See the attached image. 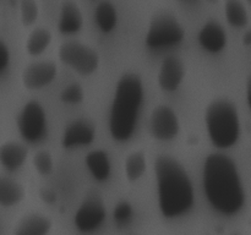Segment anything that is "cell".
<instances>
[{
	"instance_id": "4316f807",
	"label": "cell",
	"mask_w": 251,
	"mask_h": 235,
	"mask_svg": "<svg viewBox=\"0 0 251 235\" xmlns=\"http://www.w3.org/2000/svg\"><path fill=\"white\" fill-rule=\"evenodd\" d=\"M10 49L5 42L0 39V75L7 70L10 65Z\"/></svg>"
},
{
	"instance_id": "603a6c76",
	"label": "cell",
	"mask_w": 251,
	"mask_h": 235,
	"mask_svg": "<svg viewBox=\"0 0 251 235\" xmlns=\"http://www.w3.org/2000/svg\"><path fill=\"white\" fill-rule=\"evenodd\" d=\"M83 98H85V92H83L82 86L78 82L69 83L60 92V100L69 105L80 104Z\"/></svg>"
},
{
	"instance_id": "484cf974",
	"label": "cell",
	"mask_w": 251,
	"mask_h": 235,
	"mask_svg": "<svg viewBox=\"0 0 251 235\" xmlns=\"http://www.w3.org/2000/svg\"><path fill=\"white\" fill-rule=\"evenodd\" d=\"M134 218V208L131 203L127 201H122L115 206L113 211V220L118 227H125L129 224Z\"/></svg>"
},
{
	"instance_id": "9c48e42d",
	"label": "cell",
	"mask_w": 251,
	"mask_h": 235,
	"mask_svg": "<svg viewBox=\"0 0 251 235\" xmlns=\"http://www.w3.org/2000/svg\"><path fill=\"white\" fill-rule=\"evenodd\" d=\"M180 131L179 117L173 108L168 105H158L150 115V132L157 141H171L176 139Z\"/></svg>"
},
{
	"instance_id": "52a82bcc",
	"label": "cell",
	"mask_w": 251,
	"mask_h": 235,
	"mask_svg": "<svg viewBox=\"0 0 251 235\" xmlns=\"http://www.w3.org/2000/svg\"><path fill=\"white\" fill-rule=\"evenodd\" d=\"M17 130L24 141L37 143L46 137L48 119L46 110L38 100H28L16 118Z\"/></svg>"
},
{
	"instance_id": "ffe728a7",
	"label": "cell",
	"mask_w": 251,
	"mask_h": 235,
	"mask_svg": "<svg viewBox=\"0 0 251 235\" xmlns=\"http://www.w3.org/2000/svg\"><path fill=\"white\" fill-rule=\"evenodd\" d=\"M225 16L234 28H245L249 24V12L242 0H226Z\"/></svg>"
},
{
	"instance_id": "7402d4cb",
	"label": "cell",
	"mask_w": 251,
	"mask_h": 235,
	"mask_svg": "<svg viewBox=\"0 0 251 235\" xmlns=\"http://www.w3.org/2000/svg\"><path fill=\"white\" fill-rule=\"evenodd\" d=\"M147 169V158L145 152L135 151L126 157L124 163L125 176L130 183L139 180Z\"/></svg>"
},
{
	"instance_id": "5bb4252c",
	"label": "cell",
	"mask_w": 251,
	"mask_h": 235,
	"mask_svg": "<svg viewBox=\"0 0 251 235\" xmlns=\"http://www.w3.org/2000/svg\"><path fill=\"white\" fill-rule=\"evenodd\" d=\"M83 27V15L78 5L73 0H64L58 19V31L70 36L80 32Z\"/></svg>"
},
{
	"instance_id": "e0dca14e",
	"label": "cell",
	"mask_w": 251,
	"mask_h": 235,
	"mask_svg": "<svg viewBox=\"0 0 251 235\" xmlns=\"http://www.w3.org/2000/svg\"><path fill=\"white\" fill-rule=\"evenodd\" d=\"M117 7L109 0H102L95 9V21L102 33H112L118 24Z\"/></svg>"
},
{
	"instance_id": "5b68a950",
	"label": "cell",
	"mask_w": 251,
	"mask_h": 235,
	"mask_svg": "<svg viewBox=\"0 0 251 235\" xmlns=\"http://www.w3.org/2000/svg\"><path fill=\"white\" fill-rule=\"evenodd\" d=\"M185 39V28L176 16L161 12L152 17L147 27L145 44L152 50L179 46Z\"/></svg>"
},
{
	"instance_id": "8fae6325",
	"label": "cell",
	"mask_w": 251,
	"mask_h": 235,
	"mask_svg": "<svg viewBox=\"0 0 251 235\" xmlns=\"http://www.w3.org/2000/svg\"><path fill=\"white\" fill-rule=\"evenodd\" d=\"M95 139L96 125L87 119H76L65 127L60 143L66 149L80 148L90 146Z\"/></svg>"
},
{
	"instance_id": "7a4b0ae2",
	"label": "cell",
	"mask_w": 251,
	"mask_h": 235,
	"mask_svg": "<svg viewBox=\"0 0 251 235\" xmlns=\"http://www.w3.org/2000/svg\"><path fill=\"white\" fill-rule=\"evenodd\" d=\"M158 207L164 218L174 219L186 214L195 202V190L183 164L169 154L154 161Z\"/></svg>"
},
{
	"instance_id": "d6986e66",
	"label": "cell",
	"mask_w": 251,
	"mask_h": 235,
	"mask_svg": "<svg viewBox=\"0 0 251 235\" xmlns=\"http://www.w3.org/2000/svg\"><path fill=\"white\" fill-rule=\"evenodd\" d=\"M50 229L49 218L42 214H31L20 223L14 235H48Z\"/></svg>"
},
{
	"instance_id": "6da1fadb",
	"label": "cell",
	"mask_w": 251,
	"mask_h": 235,
	"mask_svg": "<svg viewBox=\"0 0 251 235\" xmlns=\"http://www.w3.org/2000/svg\"><path fill=\"white\" fill-rule=\"evenodd\" d=\"M202 185L211 207L223 215H234L245 206V190L239 170L230 157L215 152L206 157Z\"/></svg>"
},
{
	"instance_id": "cb8c5ba5",
	"label": "cell",
	"mask_w": 251,
	"mask_h": 235,
	"mask_svg": "<svg viewBox=\"0 0 251 235\" xmlns=\"http://www.w3.org/2000/svg\"><path fill=\"white\" fill-rule=\"evenodd\" d=\"M33 166L37 173L42 176H48L54 170L53 156L48 151H38L33 156Z\"/></svg>"
},
{
	"instance_id": "d4e9b609",
	"label": "cell",
	"mask_w": 251,
	"mask_h": 235,
	"mask_svg": "<svg viewBox=\"0 0 251 235\" xmlns=\"http://www.w3.org/2000/svg\"><path fill=\"white\" fill-rule=\"evenodd\" d=\"M21 22L25 27H29L39 16V7L36 0H21L20 2Z\"/></svg>"
},
{
	"instance_id": "30bf717a",
	"label": "cell",
	"mask_w": 251,
	"mask_h": 235,
	"mask_svg": "<svg viewBox=\"0 0 251 235\" xmlns=\"http://www.w3.org/2000/svg\"><path fill=\"white\" fill-rule=\"evenodd\" d=\"M56 73H58V66L54 61H33L22 71V85L29 91L42 90L55 80Z\"/></svg>"
},
{
	"instance_id": "4fadbf2b",
	"label": "cell",
	"mask_w": 251,
	"mask_h": 235,
	"mask_svg": "<svg viewBox=\"0 0 251 235\" xmlns=\"http://www.w3.org/2000/svg\"><path fill=\"white\" fill-rule=\"evenodd\" d=\"M201 48L210 54H218L226 49L228 36L225 27L216 20H208L202 24L198 34Z\"/></svg>"
},
{
	"instance_id": "83f0119b",
	"label": "cell",
	"mask_w": 251,
	"mask_h": 235,
	"mask_svg": "<svg viewBox=\"0 0 251 235\" xmlns=\"http://www.w3.org/2000/svg\"><path fill=\"white\" fill-rule=\"evenodd\" d=\"M206 1H208V2H217L218 0H206Z\"/></svg>"
},
{
	"instance_id": "3957f363",
	"label": "cell",
	"mask_w": 251,
	"mask_h": 235,
	"mask_svg": "<svg viewBox=\"0 0 251 235\" xmlns=\"http://www.w3.org/2000/svg\"><path fill=\"white\" fill-rule=\"evenodd\" d=\"M144 99L145 86L141 76L134 71L123 73L115 85L108 118L109 134L114 141L126 142L131 139Z\"/></svg>"
},
{
	"instance_id": "ac0fdd59",
	"label": "cell",
	"mask_w": 251,
	"mask_h": 235,
	"mask_svg": "<svg viewBox=\"0 0 251 235\" xmlns=\"http://www.w3.org/2000/svg\"><path fill=\"white\" fill-rule=\"evenodd\" d=\"M25 196L24 186L14 179L0 176V206L12 207L22 201Z\"/></svg>"
},
{
	"instance_id": "277c9868",
	"label": "cell",
	"mask_w": 251,
	"mask_h": 235,
	"mask_svg": "<svg viewBox=\"0 0 251 235\" xmlns=\"http://www.w3.org/2000/svg\"><path fill=\"white\" fill-rule=\"evenodd\" d=\"M205 126L208 139L217 148L235 146L242 132L237 105L226 98L212 100L205 110Z\"/></svg>"
},
{
	"instance_id": "2e32d148",
	"label": "cell",
	"mask_w": 251,
	"mask_h": 235,
	"mask_svg": "<svg viewBox=\"0 0 251 235\" xmlns=\"http://www.w3.org/2000/svg\"><path fill=\"white\" fill-rule=\"evenodd\" d=\"M86 166L95 180L103 183L109 179L112 173V163L109 154L104 149H92L87 153L85 159Z\"/></svg>"
},
{
	"instance_id": "7c38bea8",
	"label": "cell",
	"mask_w": 251,
	"mask_h": 235,
	"mask_svg": "<svg viewBox=\"0 0 251 235\" xmlns=\"http://www.w3.org/2000/svg\"><path fill=\"white\" fill-rule=\"evenodd\" d=\"M185 77V65L178 56H167L159 65L157 83L164 92H176Z\"/></svg>"
},
{
	"instance_id": "9a60e30c",
	"label": "cell",
	"mask_w": 251,
	"mask_h": 235,
	"mask_svg": "<svg viewBox=\"0 0 251 235\" xmlns=\"http://www.w3.org/2000/svg\"><path fill=\"white\" fill-rule=\"evenodd\" d=\"M28 156V149L20 142H5L0 146V165L7 171H16L21 168Z\"/></svg>"
},
{
	"instance_id": "ba28073f",
	"label": "cell",
	"mask_w": 251,
	"mask_h": 235,
	"mask_svg": "<svg viewBox=\"0 0 251 235\" xmlns=\"http://www.w3.org/2000/svg\"><path fill=\"white\" fill-rule=\"evenodd\" d=\"M107 210L97 196H90L86 198L74 215V224L76 229L82 234H91L100 229L105 222Z\"/></svg>"
},
{
	"instance_id": "44dd1931",
	"label": "cell",
	"mask_w": 251,
	"mask_h": 235,
	"mask_svg": "<svg viewBox=\"0 0 251 235\" xmlns=\"http://www.w3.org/2000/svg\"><path fill=\"white\" fill-rule=\"evenodd\" d=\"M51 32L46 27H37L28 34L26 41V51L31 56H38L48 49L51 43Z\"/></svg>"
},
{
	"instance_id": "8992f818",
	"label": "cell",
	"mask_w": 251,
	"mask_h": 235,
	"mask_svg": "<svg viewBox=\"0 0 251 235\" xmlns=\"http://www.w3.org/2000/svg\"><path fill=\"white\" fill-rule=\"evenodd\" d=\"M59 60L81 76H91L98 70L100 56L92 47L77 41L64 42L58 50Z\"/></svg>"
}]
</instances>
